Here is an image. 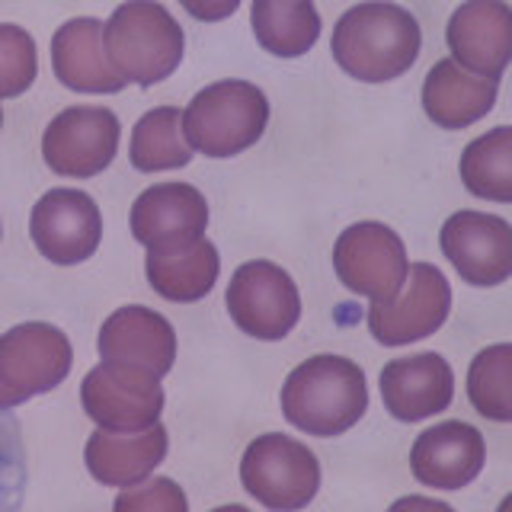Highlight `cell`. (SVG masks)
I'll return each instance as SVG.
<instances>
[{"mask_svg":"<svg viewBox=\"0 0 512 512\" xmlns=\"http://www.w3.org/2000/svg\"><path fill=\"white\" fill-rule=\"evenodd\" d=\"M420 45L423 32L410 10L397 4H359L336 20L330 52L349 77L384 84L413 68Z\"/></svg>","mask_w":512,"mask_h":512,"instance_id":"cell-1","label":"cell"},{"mask_svg":"<svg viewBox=\"0 0 512 512\" xmlns=\"http://www.w3.org/2000/svg\"><path fill=\"white\" fill-rule=\"evenodd\" d=\"M368 410L365 372L343 356H314L282 384V416L308 436H343Z\"/></svg>","mask_w":512,"mask_h":512,"instance_id":"cell-2","label":"cell"},{"mask_svg":"<svg viewBox=\"0 0 512 512\" xmlns=\"http://www.w3.org/2000/svg\"><path fill=\"white\" fill-rule=\"evenodd\" d=\"M109 64L125 84L154 87L180 68L186 52L183 26L164 4H122L103 23Z\"/></svg>","mask_w":512,"mask_h":512,"instance_id":"cell-3","label":"cell"},{"mask_svg":"<svg viewBox=\"0 0 512 512\" xmlns=\"http://www.w3.org/2000/svg\"><path fill=\"white\" fill-rule=\"evenodd\" d=\"M269 125V100L250 80H218L189 100L183 135L205 157H234L253 148Z\"/></svg>","mask_w":512,"mask_h":512,"instance_id":"cell-4","label":"cell"},{"mask_svg":"<svg viewBox=\"0 0 512 512\" xmlns=\"http://www.w3.org/2000/svg\"><path fill=\"white\" fill-rule=\"evenodd\" d=\"M240 484L272 512H298L320 490V464L304 442L266 432L256 436L240 458Z\"/></svg>","mask_w":512,"mask_h":512,"instance_id":"cell-5","label":"cell"},{"mask_svg":"<svg viewBox=\"0 0 512 512\" xmlns=\"http://www.w3.org/2000/svg\"><path fill=\"white\" fill-rule=\"evenodd\" d=\"M333 269L352 295L372 298V304H388L404 288L410 260L404 240L388 224L359 221L336 237Z\"/></svg>","mask_w":512,"mask_h":512,"instance_id":"cell-6","label":"cell"},{"mask_svg":"<svg viewBox=\"0 0 512 512\" xmlns=\"http://www.w3.org/2000/svg\"><path fill=\"white\" fill-rule=\"evenodd\" d=\"M228 314L253 340H285L301 320V295L288 272L269 260H250L234 269L228 295Z\"/></svg>","mask_w":512,"mask_h":512,"instance_id":"cell-7","label":"cell"},{"mask_svg":"<svg viewBox=\"0 0 512 512\" xmlns=\"http://www.w3.org/2000/svg\"><path fill=\"white\" fill-rule=\"evenodd\" d=\"M122 125L106 106H71L48 122L42 135V157L58 176L90 180L103 173L119 151Z\"/></svg>","mask_w":512,"mask_h":512,"instance_id":"cell-8","label":"cell"},{"mask_svg":"<svg viewBox=\"0 0 512 512\" xmlns=\"http://www.w3.org/2000/svg\"><path fill=\"white\" fill-rule=\"evenodd\" d=\"M29 234L36 250L55 266H77L90 260L103 240V215L93 196L80 189H48L32 205Z\"/></svg>","mask_w":512,"mask_h":512,"instance_id":"cell-9","label":"cell"},{"mask_svg":"<svg viewBox=\"0 0 512 512\" xmlns=\"http://www.w3.org/2000/svg\"><path fill=\"white\" fill-rule=\"evenodd\" d=\"M400 292L394 301L368 308V330L381 346H407L432 336L452 311V285L432 263H413Z\"/></svg>","mask_w":512,"mask_h":512,"instance_id":"cell-10","label":"cell"},{"mask_svg":"<svg viewBox=\"0 0 512 512\" xmlns=\"http://www.w3.org/2000/svg\"><path fill=\"white\" fill-rule=\"evenodd\" d=\"M80 404L106 432H144L160 423L164 388L151 375L125 372L116 365H96L80 384Z\"/></svg>","mask_w":512,"mask_h":512,"instance_id":"cell-11","label":"cell"},{"mask_svg":"<svg viewBox=\"0 0 512 512\" xmlns=\"http://www.w3.org/2000/svg\"><path fill=\"white\" fill-rule=\"evenodd\" d=\"M96 349H100L103 365H116L125 372L151 375L160 381L173 368L176 333L164 314L144 308V304H125L103 320Z\"/></svg>","mask_w":512,"mask_h":512,"instance_id":"cell-12","label":"cell"},{"mask_svg":"<svg viewBox=\"0 0 512 512\" xmlns=\"http://www.w3.org/2000/svg\"><path fill=\"white\" fill-rule=\"evenodd\" d=\"M439 244L468 285L493 288L512 276V228L500 215L455 212L442 224Z\"/></svg>","mask_w":512,"mask_h":512,"instance_id":"cell-13","label":"cell"},{"mask_svg":"<svg viewBox=\"0 0 512 512\" xmlns=\"http://www.w3.org/2000/svg\"><path fill=\"white\" fill-rule=\"evenodd\" d=\"M74 362L71 340L58 327L29 320L0 336V378L23 400L55 391Z\"/></svg>","mask_w":512,"mask_h":512,"instance_id":"cell-14","label":"cell"},{"mask_svg":"<svg viewBox=\"0 0 512 512\" xmlns=\"http://www.w3.org/2000/svg\"><path fill=\"white\" fill-rule=\"evenodd\" d=\"M208 202L189 183H157L132 205V237L148 253H173L205 237Z\"/></svg>","mask_w":512,"mask_h":512,"instance_id":"cell-15","label":"cell"},{"mask_svg":"<svg viewBox=\"0 0 512 512\" xmlns=\"http://www.w3.org/2000/svg\"><path fill=\"white\" fill-rule=\"evenodd\" d=\"M448 52L468 74L500 80L512 58V10L503 0L461 4L445 29Z\"/></svg>","mask_w":512,"mask_h":512,"instance_id":"cell-16","label":"cell"},{"mask_svg":"<svg viewBox=\"0 0 512 512\" xmlns=\"http://www.w3.org/2000/svg\"><path fill=\"white\" fill-rule=\"evenodd\" d=\"M455 397V372L439 352H416L381 368V400L394 420L420 423L448 410Z\"/></svg>","mask_w":512,"mask_h":512,"instance_id":"cell-17","label":"cell"},{"mask_svg":"<svg viewBox=\"0 0 512 512\" xmlns=\"http://www.w3.org/2000/svg\"><path fill=\"white\" fill-rule=\"evenodd\" d=\"M484 436L461 420H445L420 432L410 448V471L423 487L461 490L484 471Z\"/></svg>","mask_w":512,"mask_h":512,"instance_id":"cell-18","label":"cell"},{"mask_svg":"<svg viewBox=\"0 0 512 512\" xmlns=\"http://www.w3.org/2000/svg\"><path fill=\"white\" fill-rule=\"evenodd\" d=\"M170 436L164 426H151L144 432H106L96 429L87 439L84 461L93 480L103 487H135L148 480L154 468L167 458Z\"/></svg>","mask_w":512,"mask_h":512,"instance_id":"cell-19","label":"cell"},{"mask_svg":"<svg viewBox=\"0 0 512 512\" xmlns=\"http://www.w3.org/2000/svg\"><path fill=\"white\" fill-rule=\"evenodd\" d=\"M52 71L64 87L77 93H119L125 87L109 64L103 23L93 16H77L58 26L52 36Z\"/></svg>","mask_w":512,"mask_h":512,"instance_id":"cell-20","label":"cell"},{"mask_svg":"<svg viewBox=\"0 0 512 512\" xmlns=\"http://www.w3.org/2000/svg\"><path fill=\"white\" fill-rule=\"evenodd\" d=\"M496 93H500V80L468 74L452 58H442L423 80V109L439 128L455 132L484 119L496 106Z\"/></svg>","mask_w":512,"mask_h":512,"instance_id":"cell-21","label":"cell"},{"mask_svg":"<svg viewBox=\"0 0 512 512\" xmlns=\"http://www.w3.org/2000/svg\"><path fill=\"white\" fill-rule=\"evenodd\" d=\"M144 272H148V285L160 298L176 304H192L202 301L215 288L221 272V256L212 240L202 237L192 247L173 253H148Z\"/></svg>","mask_w":512,"mask_h":512,"instance_id":"cell-22","label":"cell"},{"mask_svg":"<svg viewBox=\"0 0 512 512\" xmlns=\"http://www.w3.org/2000/svg\"><path fill=\"white\" fill-rule=\"evenodd\" d=\"M253 36L269 55H308L320 39V13L311 0H256L250 7Z\"/></svg>","mask_w":512,"mask_h":512,"instance_id":"cell-23","label":"cell"},{"mask_svg":"<svg viewBox=\"0 0 512 512\" xmlns=\"http://www.w3.org/2000/svg\"><path fill=\"white\" fill-rule=\"evenodd\" d=\"M128 160L141 173L180 170L192 160V148L183 135V116L176 106H157L135 122Z\"/></svg>","mask_w":512,"mask_h":512,"instance_id":"cell-24","label":"cell"},{"mask_svg":"<svg viewBox=\"0 0 512 512\" xmlns=\"http://www.w3.org/2000/svg\"><path fill=\"white\" fill-rule=\"evenodd\" d=\"M461 183L477 199L512 202V128L496 125L493 132L474 138L461 154Z\"/></svg>","mask_w":512,"mask_h":512,"instance_id":"cell-25","label":"cell"},{"mask_svg":"<svg viewBox=\"0 0 512 512\" xmlns=\"http://www.w3.org/2000/svg\"><path fill=\"white\" fill-rule=\"evenodd\" d=\"M512 346L496 343L480 349L468 368V397L480 416L493 423L512 420Z\"/></svg>","mask_w":512,"mask_h":512,"instance_id":"cell-26","label":"cell"},{"mask_svg":"<svg viewBox=\"0 0 512 512\" xmlns=\"http://www.w3.org/2000/svg\"><path fill=\"white\" fill-rule=\"evenodd\" d=\"M39 74L36 39L23 26L0 23V100L20 96Z\"/></svg>","mask_w":512,"mask_h":512,"instance_id":"cell-27","label":"cell"},{"mask_svg":"<svg viewBox=\"0 0 512 512\" xmlns=\"http://www.w3.org/2000/svg\"><path fill=\"white\" fill-rule=\"evenodd\" d=\"M26 442L20 420L0 410V512H20L26 500Z\"/></svg>","mask_w":512,"mask_h":512,"instance_id":"cell-28","label":"cell"},{"mask_svg":"<svg viewBox=\"0 0 512 512\" xmlns=\"http://www.w3.org/2000/svg\"><path fill=\"white\" fill-rule=\"evenodd\" d=\"M112 512H189L186 490L170 477H151L135 487H125Z\"/></svg>","mask_w":512,"mask_h":512,"instance_id":"cell-29","label":"cell"},{"mask_svg":"<svg viewBox=\"0 0 512 512\" xmlns=\"http://www.w3.org/2000/svg\"><path fill=\"white\" fill-rule=\"evenodd\" d=\"M388 512H455L448 503L432 500V496H400Z\"/></svg>","mask_w":512,"mask_h":512,"instance_id":"cell-30","label":"cell"},{"mask_svg":"<svg viewBox=\"0 0 512 512\" xmlns=\"http://www.w3.org/2000/svg\"><path fill=\"white\" fill-rule=\"evenodd\" d=\"M20 404H26V400L20 394H13L4 384V378H0V410H13V407H20Z\"/></svg>","mask_w":512,"mask_h":512,"instance_id":"cell-31","label":"cell"},{"mask_svg":"<svg viewBox=\"0 0 512 512\" xmlns=\"http://www.w3.org/2000/svg\"><path fill=\"white\" fill-rule=\"evenodd\" d=\"M212 512H250L247 506H237V503H231V506H218V509H212Z\"/></svg>","mask_w":512,"mask_h":512,"instance_id":"cell-32","label":"cell"},{"mask_svg":"<svg viewBox=\"0 0 512 512\" xmlns=\"http://www.w3.org/2000/svg\"><path fill=\"white\" fill-rule=\"evenodd\" d=\"M0 128H4V109H0Z\"/></svg>","mask_w":512,"mask_h":512,"instance_id":"cell-33","label":"cell"},{"mask_svg":"<svg viewBox=\"0 0 512 512\" xmlns=\"http://www.w3.org/2000/svg\"><path fill=\"white\" fill-rule=\"evenodd\" d=\"M0 234H4V228H0Z\"/></svg>","mask_w":512,"mask_h":512,"instance_id":"cell-34","label":"cell"}]
</instances>
